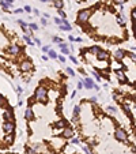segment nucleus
<instances>
[{"instance_id":"nucleus-36","label":"nucleus","mask_w":136,"mask_h":154,"mask_svg":"<svg viewBox=\"0 0 136 154\" xmlns=\"http://www.w3.org/2000/svg\"><path fill=\"white\" fill-rule=\"evenodd\" d=\"M78 89H83V82H78Z\"/></svg>"},{"instance_id":"nucleus-20","label":"nucleus","mask_w":136,"mask_h":154,"mask_svg":"<svg viewBox=\"0 0 136 154\" xmlns=\"http://www.w3.org/2000/svg\"><path fill=\"white\" fill-rule=\"evenodd\" d=\"M22 38H23V40H25V41H26V42H27V44H29V45H33V41H31V40H30V37H29V36H23V37H22Z\"/></svg>"},{"instance_id":"nucleus-17","label":"nucleus","mask_w":136,"mask_h":154,"mask_svg":"<svg viewBox=\"0 0 136 154\" xmlns=\"http://www.w3.org/2000/svg\"><path fill=\"white\" fill-rule=\"evenodd\" d=\"M48 55H49V57H51V59H56V57H57V53H56L54 51H52V49L48 51Z\"/></svg>"},{"instance_id":"nucleus-8","label":"nucleus","mask_w":136,"mask_h":154,"mask_svg":"<svg viewBox=\"0 0 136 154\" xmlns=\"http://www.w3.org/2000/svg\"><path fill=\"white\" fill-rule=\"evenodd\" d=\"M20 51H22V48H20L19 45H17V44H12V45L10 46V53H11V55H14V56L18 55Z\"/></svg>"},{"instance_id":"nucleus-40","label":"nucleus","mask_w":136,"mask_h":154,"mask_svg":"<svg viewBox=\"0 0 136 154\" xmlns=\"http://www.w3.org/2000/svg\"><path fill=\"white\" fill-rule=\"evenodd\" d=\"M33 11H34V15H40V11H38L37 8H34Z\"/></svg>"},{"instance_id":"nucleus-16","label":"nucleus","mask_w":136,"mask_h":154,"mask_svg":"<svg viewBox=\"0 0 136 154\" xmlns=\"http://www.w3.org/2000/svg\"><path fill=\"white\" fill-rule=\"evenodd\" d=\"M79 113H80V106H79V105H76V106L74 108V117H76V119H78Z\"/></svg>"},{"instance_id":"nucleus-24","label":"nucleus","mask_w":136,"mask_h":154,"mask_svg":"<svg viewBox=\"0 0 136 154\" xmlns=\"http://www.w3.org/2000/svg\"><path fill=\"white\" fill-rule=\"evenodd\" d=\"M27 26H29V27H30L31 30H37V29H38V26H37L35 23H29Z\"/></svg>"},{"instance_id":"nucleus-41","label":"nucleus","mask_w":136,"mask_h":154,"mask_svg":"<svg viewBox=\"0 0 136 154\" xmlns=\"http://www.w3.org/2000/svg\"><path fill=\"white\" fill-rule=\"evenodd\" d=\"M34 42H35V44H37V45H41V41H40V40H38V38H35V40H34Z\"/></svg>"},{"instance_id":"nucleus-19","label":"nucleus","mask_w":136,"mask_h":154,"mask_svg":"<svg viewBox=\"0 0 136 154\" xmlns=\"http://www.w3.org/2000/svg\"><path fill=\"white\" fill-rule=\"evenodd\" d=\"M56 127H57V128H64V127H65V121H64V120L57 121V123H56Z\"/></svg>"},{"instance_id":"nucleus-25","label":"nucleus","mask_w":136,"mask_h":154,"mask_svg":"<svg viewBox=\"0 0 136 154\" xmlns=\"http://www.w3.org/2000/svg\"><path fill=\"white\" fill-rule=\"evenodd\" d=\"M65 72H67L68 75H71V76H75V72L72 71L71 68H65Z\"/></svg>"},{"instance_id":"nucleus-3","label":"nucleus","mask_w":136,"mask_h":154,"mask_svg":"<svg viewBox=\"0 0 136 154\" xmlns=\"http://www.w3.org/2000/svg\"><path fill=\"white\" fill-rule=\"evenodd\" d=\"M114 136L117 140H120V142H127L128 140V134H127V131H124L122 128H117L114 132Z\"/></svg>"},{"instance_id":"nucleus-31","label":"nucleus","mask_w":136,"mask_h":154,"mask_svg":"<svg viewBox=\"0 0 136 154\" xmlns=\"http://www.w3.org/2000/svg\"><path fill=\"white\" fill-rule=\"evenodd\" d=\"M59 57V60H60L61 63H65V56H63V55H60V56H57Z\"/></svg>"},{"instance_id":"nucleus-37","label":"nucleus","mask_w":136,"mask_h":154,"mask_svg":"<svg viewBox=\"0 0 136 154\" xmlns=\"http://www.w3.org/2000/svg\"><path fill=\"white\" fill-rule=\"evenodd\" d=\"M22 91H23V89H22V87H17V93H18V94H20Z\"/></svg>"},{"instance_id":"nucleus-42","label":"nucleus","mask_w":136,"mask_h":154,"mask_svg":"<svg viewBox=\"0 0 136 154\" xmlns=\"http://www.w3.org/2000/svg\"><path fill=\"white\" fill-rule=\"evenodd\" d=\"M68 40H69V41H75V37H74V36H69V37H68Z\"/></svg>"},{"instance_id":"nucleus-33","label":"nucleus","mask_w":136,"mask_h":154,"mask_svg":"<svg viewBox=\"0 0 136 154\" xmlns=\"http://www.w3.org/2000/svg\"><path fill=\"white\" fill-rule=\"evenodd\" d=\"M14 12H15V14H22V12H23V10H22V8H17Z\"/></svg>"},{"instance_id":"nucleus-23","label":"nucleus","mask_w":136,"mask_h":154,"mask_svg":"<svg viewBox=\"0 0 136 154\" xmlns=\"http://www.w3.org/2000/svg\"><path fill=\"white\" fill-rule=\"evenodd\" d=\"M83 150H85L86 154H93V153H91V149H90L88 146H83Z\"/></svg>"},{"instance_id":"nucleus-9","label":"nucleus","mask_w":136,"mask_h":154,"mask_svg":"<svg viewBox=\"0 0 136 154\" xmlns=\"http://www.w3.org/2000/svg\"><path fill=\"white\" fill-rule=\"evenodd\" d=\"M97 56H98V60H108V59H109V53L106 51H102V49H99V51H98Z\"/></svg>"},{"instance_id":"nucleus-39","label":"nucleus","mask_w":136,"mask_h":154,"mask_svg":"<svg viewBox=\"0 0 136 154\" xmlns=\"http://www.w3.org/2000/svg\"><path fill=\"white\" fill-rule=\"evenodd\" d=\"M49 49H51L49 46H42V51H44V52H48Z\"/></svg>"},{"instance_id":"nucleus-15","label":"nucleus","mask_w":136,"mask_h":154,"mask_svg":"<svg viewBox=\"0 0 136 154\" xmlns=\"http://www.w3.org/2000/svg\"><path fill=\"white\" fill-rule=\"evenodd\" d=\"M99 46H97V45H94V46H91V48L88 49V52H90V53H93V55H97V53H98V51H99Z\"/></svg>"},{"instance_id":"nucleus-5","label":"nucleus","mask_w":136,"mask_h":154,"mask_svg":"<svg viewBox=\"0 0 136 154\" xmlns=\"http://www.w3.org/2000/svg\"><path fill=\"white\" fill-rule=\"evenodd\" d=\"M20 70H22V72L31 71L33 70V63L30 60H23V62L20 63Z\"/></svg>"},{"instance_id":"nucleus-22","label":"nucleus","mask_w":136,"mask_h":154,"mask_svg":"<svg viewBox=\"0 0 136 154\" xmlns=\"http://www.w3.org/2000/svg\"><path fill=\"white\" fill-rule=\"evenodd\" d=\"M61 52H63L64 55H69V48H68V46H64V48H61Z\"/></svg>"},{"instance_id":"nucleus-29","label":"nucleus","mask_w":136,"mask_h":154,"mask_svg":"<svg viewBox=\"0 0 136 154\" xmlns=\"http://www.w3.org/2000/svg\"><path fill=\"white\" fill-rule=\"evenodd\" d=\"M61 21H63V19H60V18H54V23L59 25V26L61 25Z\"/></svg>"},{"instance_id":"nucleus-18","label":"nucleus","mask_w":136,"mask_h":154,"mask_svg":"<svg viewBox=\"0 0 136 154\" xmlns=\"http://www.w3.org/2000/svg\"><path fill=\"white\" fill-rule=\"evenodd\" d=\"M26 153L27 154H37V150L34 147H26Z\"/></svg>"},{"instance_id":"nucleus-2","label":"nucleus","mask_w":136,"mask_h":154,"mask_svg":"<svg viewBox=\"0 0 136 154\" xmlns=\"http://www.w3.org/2000/svg\"><path fill=\"white\" fill-rule=\"evenodd\" d=\"M93 12V8H86V10H82L79 11L78 17H76V21H78V23H86V22L88 21V18H90V15H91Z\"/></svg>"},{"instance_id":"nucleus-21","label":"nucleus","mask_w":136,"mask_h":154,"mask_svg":"<svg viewBox=\"0 0 136 154\" xmlns=\"http://www.w3.org/2000/svg\"><path fill=\"white\" fill-rule=\"evenodd\" d=\"M108 110H109L110 113H112V115H116V113H117V109H116L114 106H109V108H108Z\"/></svg>"},{"instance_id":"nucleus-12","label":"nucleus","mask_w":136,"mask_h":154,"mask_svg":"<svg viewBox=\"0 0 136 154\" xmlns=\"http://www.w3.org/2000/svg\"><path fill=\"white\" fill-rule=\"evenodd\" d=\"M83 86H85L86 89H93V86H94V82H93L90 78H85L83 81Z\"/></svg>"},{"instance_id":"nucleus-14","label":"nucleus","mask_w":136,"mask_h":154,"mask_svg":"<svg viewBox=\"0 0 136 154\" xmlns=\"http://www.w3.org/2000/svg\"><path fill=\"white\" fill-rule=\"evenodd\" d=\"M53 4H54V7L57 8V10H61L63 6H64V1H63V0H53Z\"/></svg>"},{"instance_id":"nucleus-32","label":"nucleus","mask_w":136,"mask_h":154,"mask_svg":"<svg viewBox=\"0 0 136 154\" xmlns=\"http://www.w3.org/2000/svg\"><path fill=\"white\" fill-rule=\"evenodd\" d=\"M53 41H54V42H57V44H60V42H61V38H59V37H53Z\"/></svg>"},{"instance_id":"nucleus-4","label":"nucleus","mask_w":136,"mask_h":154,"mask_svg":"<svg viewBox=\"0 0 136 154\" xmlns=\"http://www.w3.org/2000/svg\"><path fill=\"white\" fill-rule=\"evenodd\" d=\"M3 130L6 134H14V131H15V124H14V121H4Z\"/></svg>"},{"instance_id":"nucleus-7","label":"nucleus","mask_w":136,"mask_h":154,"mask_svg":"<svg viewBox=\"0 0 136 154\" xmlns=\"http://www.w3.org/2000/svg\"><path fill=\"white\" fill-rule=\"evenodd\" d=\"M116 74H117V76H119V81L121 83H125L128 79H127V75L124 74V71L122 70H116Z\"/></svg>"},{"instance_id":"nucleus-34","label":"nucleus","mask_w":136,"mask_h":154,"mask_svg":"<svg viewBox=\"0 0 136 154\" xmlns=\"http://www.w3.org/2000/svg\"><path fill=\"white\" fill-rule=\"evenodd\" d=\"M71 62H72V63H75V64H76V63H78V59L75 57V56H71Z\"/></svg>"},{"instance_id":"nucleus-38","label":"nucleus","mask_w":136,"mask_h":154,"mask_svg":"<svg viewBox=\"0 0 136 154\" xmlns=\"http://www.w3.org/2000/svg\"><path fill=\"white\" fill-rule=\"evenodd\" d=\"M90 100H91V102L97 104V97H91V98H90Z\"/></svg>"},{"instance_id":"nucleus-43","label":"nucleus","mask_w":136,"mask_h":154,"mask_svg":"<svg viewBox=\"0 0 136 154\" xmlns=\"http://www.w3.org/2000/svg\"><path fill=\"white\" fill-rule=\"evenodd\" d=\"M41 1H42V3H46V1H49V0H41Z\"/></svg>"},{"instance_id":"nucleus-13","label":"nucleus","mask_w":136,"mask_h":154,"mask_svg":"<svg viewBox=\"0 0 136 154\" xmlns=\"http://www.w3.org/2000/svg\"><path fill=\"white\" fill-rule=\"evenodd\" d=\"M125 53H127L125 51H122V49H119V51H117V52L114 53V56H116V59H117V60H122V59L125 57Z\"/></svg>"},{"instance_id":"nucleus-11","label":"nucleus","mask_w":136,"mask_h":154,"mask_svg":"<svg viewBox=\"0 0 136 154\" xmlns=\"http://www.w3.org/2000/svg\"><path fill=\"white\" fill-rule=\"evenodd\" d=\"M60 29L61 30H67V31H71L72 30V27H71V25L68 23L67 21H65V19H63V21H61V25H60Z\"/></svg>"},{"instance_id":"nucleus-10","label":"nucleus","mask_w":136,"mask_h":154,"mask_svg":"<svg viewBox=\"0 0 136 154\" xmlns=\"http://www.w3.org/2000/svg\"><path fill=\"white\" fill-rule=\"evenodd\" d=\"M25 117H26V120H33L34 119V113H33V109H31V106H27L26 112H25Z\"/></svg>"},{"instance_id":"nucleus-6","label":"nucleus","mask_w":136,"mask_h":154,"mask_svg":"<svg viewBox=\"0 0 136 154\" xmlns=\"http://www.w3.org/2000/svg\"><path fill=\"white\" fill-rule=\"evenodd\" d=\"M74 130H72L71 127H64L63 128V132H61V136L65 138V139H69V138L74 136Z\"/></svg>"},{"instance_id":"nucleus-27","label":"nucleus","mask_w":136,"mask_h":154,"mask_svg":"<svg viewBox=\"0 0 136 154\" xmlns=\"http://www.w3.org/2000/svg\"><path fill=\"white\" fill-rule=\"evenodd\" d=\"M71 143H72V145H79L80 142H79V139H78V138H72Z\"/></svg>"},{"instance_id":"nucleus-28","label":"nucleus","mask_w":136,"mask_h":154,"mask_svg":"<svg viewBox=\"0 0 136 154\" xmlns=\"http://www.w3.org/2000/svg\"><path fill=\"white\" fill-rule=\"evenodd\" d=\"M59 14H60V17H61V18H64V19L67 18V15H65V11H63V10H59Z\"/></svg>"},{"instance_id":"nucleus-1","label":"nucleus","mask_w":136,"mask_h":154,"mask_svg":"<svg viewBox=\"0 0 136 154\" xmlns=\"http://www.w3.org/2000/svg\"><path fill=\"white\" fill-rule=\"evenodd\" d=\"M33 98H35L37 101L40 102H46V98H48V91H46V87L42 85H40L35 90V94H34Z\"/></svg>"},{"instance_id":"nucleus-26","label":"nucleus","mask_w":136,"mask_h":154,"mask_svg":"<svg viewBox=\"0 0 136 154\" xmlns=\"http://www.w3.org/2000/svg\"><path fill=\"white\" fill-rule=\"evenodd\" d=\"M113 1H114V4H119L120 6V4H124L125 1H128V0H113Z\"/></svg>"},{"instance_id":"nucleus-35","label":"nucleus","mask_w":136,"mask_h":154,"mask_svg":"<svg viewBox=\"0 0 136 154\" xmlns=\"http://www.w3.org/2000/svg\"><path fill=\"white\" fill-rule=\"evenodd\" d=\"M25 11H27V12H30V11H31V7H30V6H26V7H25Z\"/></svg>"},{"instance_id":"nucleus-30","label":"nucleus","mask_w":136,"mask_h":154,"mask_svg":"<svg viewBox=\"0 0 136 154\" xmlns=\"http://www.w3.org/2000/svg\"><path fill=\"white\" fill-rule=\"evenodd\" d=\"M41 23H42V26H46V25H48L46 18H41Z\"/></svg>"}]
</instances>
